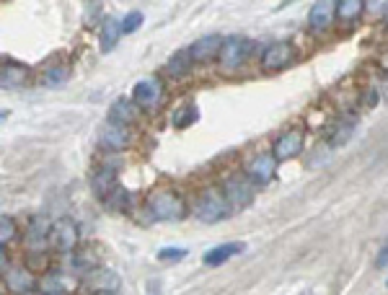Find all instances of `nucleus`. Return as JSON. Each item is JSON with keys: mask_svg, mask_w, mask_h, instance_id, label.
<instances>
[{"mask_svg": "<svg viewBox=\"0 0 388 295\" xmlns=\"http://www.w3.org/2000/svg\"><path fill=\"white\" fill-rule=\"evenodd\" d=\"M145 210L153 220H181L186 218V203L184 197L174 189H153L145 197Z\"/></svg>", "mask_w": 388, "mask_h": 295, "instance_id": "1", "label": "nucleus"}, {"mask_svg": "<svg viewBox=\"0 0 388 295\" xmlns=\"http://www.w3.org/2000/svg\"><path fill=\"white\" fill-rule=\"evenodd\" d=\"M197 117H200V114H197V107H184V109H179V114L174 117V127L184 130V127L192 125Z\"/></svg>", "mask_w": 388, "mask_h": 295, "instance_id": "26", "label": "nucleus"}, {"mask_svg": "<svg viewBox=\"0 0 388 295\" xmlns=\"http://www.w3.org/2000/svg\"><path fill=\"white\" fill-rule=\"evenodd\" d=\"M296 62V47L290 42H275L270 44L262 55V68L264 70H282Z\"/></svg>", "mask_w": 388, "mask_h": 295, "instance_id": "8", "label": "nucleus"}, {"mask_svg": "<svg viewBox=\"0 0 388 295\" xmlns=\"http://www.w3.org/2000/svg\"><path fill=\"white\" fill-rule=\"evenodd\" d=\"M6 285L18 295L32 293V287H34V272L29 270V267H11L6 272Z\"/></svg>", "mask_w": 388, "mask_h": 295, "instance_id": "16", "label": "nucleus"}, {"mask_svg": "<svg viewBox=\"0 0 388 295\" xmlns=\"http://www.w3.org/2000/svg\"><path fill=\"white\" fill-rule=\"evenodd\" d=\"M244 249H246V244H241V241H228V244H220V246H215V249H210V252L205 254V264H207V267L226 264L230 256H238V254L244 252Z\"/></svg>", "mask_w": 388, "mask_h": 295, "instance_id": "17", "label": "nucleus"}, {"mask_svg": "<svg viewBox=\"0 0 388 295\" xmlns=\"http://www.w3.org/2000/svg\"><path fill=\"white\" fill-rule=\"evenodd\" d=\"M70 78V65H55V68H47L42 76V83L44 85H60L65 83Z\"/></svg>", "mask_w": 388, "mask_h": 295, "instance_id": "23", "label": "nucleus"}, {"mask_svg": "<svg viewBox=\"0 0 388 295\" xmlns=\"http://www.w3.org/2000/svg\"><path fill=\"white\" fill-rule=\"evenodd\" d=\"M137 117H140V107H137L132 99H117V102L111 104V109H109L111 125L130 127Z\"/></svg>", "mask_w": 388, "mask_h": 295, "instance_id": "13", "label": "nucleus"}, {"mask_svg": "<svg viewBox=\"0 0 388 295\" xmlns=\"http://www.w3.org/2000/svg\"><path fill=\"white\" fill-rule=\"evenodd\" d=\"M143 18L145 16L140 13V11H130V13L122 18V32H125V34H132V32H137V29L143 26Z\"/></svg>", "mask_w": 388, "mask_h": 295, "instance_id": "25", "label": "nucleus"}, {"mask_svg": "<svg viewBox=\"0 0 388 295\" xmlns=\"http://www.w3.org/2000/svg\"><path fill=\"white\" fill-rule=\"evenodd\" d=\"M163 99H166V88H163V81L155 76H148L143 81H137L135 88H132V102L140 107V111H148V114L160 109Z\"/></svg>", "mask_w": 388, "mask_h": 295, "instance_id": "3", "label": "nucleus"}, {"mask_svg": "<svg viewBox=\"0 0 388 295\" xmlns=\"http://www.w3.org/2000/svg\"><path fill=\"white\" fill-rule=\"evenodd\" d=\"M85 282L93 287V293H117V287H119L117 272L104 270V267L93 270L91 275H88V280H85Z\"/></svg>", "mask_w": 388, "mask_h": 295, "instance_id": "19", "label": "nucleus"}, {"mask_svg": "<svg viewBox=\"0 0 388 295\" xmlns=\"http://www.w3.org/2000/svg\"><path fill=\"white\" fill-rule=\"evenodd\" d=\"M122 34H125V32H122V21H117V18H111V16L104 18L102 29H99V47H102V52L114 50Z\"/></svg>", "mask_w": 388, "mask_h": 295, "instance_id": "18", "label": "nucleus"}, {"mask_svg": "<svg viewBox=\"0 0 388 295\" xmlns=\"http://www.w3.org/2000/svg\"><path fill=\"white\" fill-rule=\"evenodd\" d=\"M375 264H378V267H388V238H386V244H383V249H380Z\"/></svg>", "mask_w": 388, "mask_h": 295, "instance_id": "28", "label": "nucleus"}, {"mask_svg": "<svg viewBox=\"0 0 388 295\" xmlns=\"http://www.w3.org/2000/svg\"><path fill=\"white\" fill-rule=\"evenodd\" d=\"M223 192H226V197H228V203L233 210H244L246 205L254 203V189L256 186L249 181V177H228L226 179V184L220 186Z\"/></svg>", "mask_w": 388, "mask_h": 295, "instance_id": "7", "label": "nucleus"}, {"mask_svg": "<svg viewBox=\"0 0 388 295\" xmlns=\"http://www.w3.org/2000/svg\"><path fill=\"white\" fill-rule=\"evenodd\" d=\"M39 287H42L44 295H68L78 287V280L70 277V275H65V272L52 270V272H47L42 280H39Z\"/></svg>", "mask_w": 388, "mask_h": 295, "instance_id": "11", "label": "nucleus"}, {"mask_svg": "<svg viewBox=\"0 0 388 295\" xmlns=\"http://www.w3.org/2000/svg\"><path fill=\"white\" fill-rule=\"evenodd\" d=\"M130 140H132V135H130V130L122 125H106L102 130V145L104 148H109V151H125L127 145H130Z\"/></svg>", "mask_w": 388, "mask_h": 295, "instance_id": "14", "label": "nucleus"}, {"mask_svg": "<svg viewBox=\"0 0 388 295\" xmlns=\"http://www.w3.org/2000/svg\"><path fill=\"white\" fill-rule=\"evenodd\" d=\"M78 226L70 218H57L50 226V249L60 254H70L78 246Z\"/></svg>", "mask_w": 388, "mask_h": 295, "instance_id": "6", "label": "nucleus"}, {"mask_svg": "<svg viewBox=\"0 0 388 295\" xmlns=\"http://www.w3.org/2000/svg\"><path fill=\"white\" fill-rule=\"evenodd\" d=\"M386 285H388V282H386Z\"/></svg>", "mask_w": 388, "mask_h": 295, "instance_id": "33", "label": "nucleus"}, {"mask_svg": "<svg viewBox=\"0 0 388 295\" xmlns=\"http://www.w3.org/2000/svg\"><path fill=\"white\" fill-rule=\"evenodd\" d=\"M365 3L363 0H342L337 8V16L342 18V21H354V18L363 13Z\"/></svg>", "mask_w": 388, "mask_h": 295, "instance_id": "22", "label": "nucleus"}, {"mask_svg": "<svg viewBox=\"0 0 388 295\" xmlns=\"http://www.w3.org/2000/svg\"><path fill=\"white\" fill-rule=\"evenodd\" d=\"M303 143H305V135L300 127H293V130H287L282 135L277 137V143H275V158L277 160H290L300 156L303 153Z\"/></svg>", "mask_w": 388, "mask_h": 295, "instance_id": "9", "label": "nucleus"}, {"mask_svg": "<svg viewBox=\"0 0 388 295\" xmlns=\"http://www.w3.org/2000/svg\"><path fill=\"white\" fill-rule=\"evenodd\" d=\"M277 163L279 160L275 158V153H256V156L249 158L244 174L254 186H267L277 174Z\"/></svg>", "mask_w": 388, "mask_h": 295, "instance_id": "5", "label": "nucleus"}, {"mask_svg": "<svg viewBox=\"0 0 388 295\" xmlns=\"http://www.w3.org/2000/svg\"><path fill=\"white\" fill-rule=\"evenodd\" d=\"M96 295H119V293H96Z\"/></svg>", "mask_w": 388, "mask_h": 295, "instance_id": "30", "label": "nucleus"}, {"mask_svg": "<svg viewBox=\"0 0 388 295\" xmlns=\"http://www.w3.org/2000/svg\"><path fill=\"white\" fill-rule=\"evenodd\" d=\"M117 174H114V171L111 169H102V171H96V174H93V192H96V197H99V200H104V203H106V200H109L111 194L117 192Z\"/></svg>", "mask_w": 388, "mask_h": 295, "instance_id": "20", "label": "nucleus"}, {"mask_svg": "<svg viewBox=\"0 0 388 295\" xmlns=\"http://www.w3.org/2000/svg\"><path fill=\"white\" fill-rule=\"evenodd\" d=\"M186 256V249H160L158 252V259L160 261H181Z\"/></svg>", "mask_w": 388, "mask_h": 295, "instance_id": "27", "label": "nucleus"}, {"mask_svg": "<svg viewBox=\"0 0 388 295\" xmlns=\"http://www.w3.org/2000/svg\"><path fill=\"white\" fill-rule=\"evenodd\" d=\"M380 68L388 73V52H386V55H380Z\"/></svg>", "mask_w": 388, "mask_h": 295, "instance_id": "29", "label": "nucleus"}, {"mask_svg": "<svg viewBox=\"0 0 388 295\" xmlns=\"http://www.w3.org/2000/svg\"><path fill=\"white\" fill-rule=\"evenodd\" d=\"M386 24H388V11H386Z\"/></svg>", "mask_w": 388, "mask_h": 295, "instance_id": "32", "label": "nucleus"}, {"mask_svg": "<svg viewBox=\"0 0 388 295\" xmlns=\"http://www.w3.org/2000/svg\"><path fill=\"white\" fill-rule=\"evenodd\" d=\"M230 203L226 192L218 189V186H207L200 197H197V205H194V218L202 220V223H218V220H226L230 215Z\"/></svg>", "mask_w": 388, "mask_h": 295, "instance_id": "2", "label": "nucleus"}, {"mask_svg": "<svg viewBox=\"0 0 388 295\" xmlns=\"http://www.w3.org/2000/svg\"><path fill=\"white\" fill-rule=\"evenodd\" d=\"M194 60H192V52L189 50H179L176 55H171L169 62H166V73L174 78H184L189 70H192Z\"/></svg>", "mask_w": 388, "mask_h": 295, "instance_id": "21", "label": "nucleus"}, {"mask_svg": "<svg viewBox=\"0 0 388 295\" xmlns=\"http://www.w3.org/2000/svg\"><path fill=\"white\" fill-rule=\"evenodd\" d=\"M24 295H42V293H24Z\"/></svg>", "mask_w": 388, "mask_h": 295, "instance_id": "31", "label": "nucleus"}, {"mask_svg": "<svg viewBox=\"0 0 388 295\" xmlns=\"http://www.w3.org/2000/svg\"><path fill=\"white\" fill-rule=\"evenodd\" d=\"M337 8L339 3H334V0H321V3H316L311 8V13H308V29L311 32H326L331 24H334V18H337Z\"/></svg>", "mask_w": 388, "mask_h": 295, "instance_id": "10", "label": "nucleus"}, {"mask_svg": "<svg viewBox=\"0 0 388 295\" xmlns=\"http://www.w3.org/2000/svg\"><path fill=\"white\" fill-rule=\"evenodd\" d=\"M13 236H16V223H13V218L11 215H0V246L8 249Z\"/></svg>", "mask_w": 388, "mask_h": 295, "instance_id": "24", "label": "nucleus"}, {"mask_svg": "<svg viewBox=\"0 0 388 295\" xmlns=\"http://www.w3.org/2000/svg\"><path fill=\"white\" fill-rule=\"evenodd\" d=\"M254 44L246 39V36H226V42H223V50H220V68L226 70V73H233L244 65L249 55H251Z\"/></svg>", "mask_w": 388, "mask_h": 295, "instance_id": "4", "label": "nucleus"}, {"mask_svg": "<svg viewBox=\"0 0 388 295\" xmlns=\"http://www.w3.org/2000/svg\"><path fill=\"white\" fill-rule=\"evenodd\" d=\"M29 83V68L21 62H6L0 70V85L3 88H24Z\"/></svg>", "mask_w": 388, "mask_h": 295, "instance_id": "15", "label": "nucleus"}, {"mask_svg": "<svg viewBox=\"0 0 388 295\" xmlns=\"http://www.w3.org/2000/svg\"><path fill=\"white\" fill-rule=\"evenodd\" d=\"M223 36L218 34H207L202 36V39H197V42L189 47V52H192V60L194 62H210V60L220 57V50H223Z\"/></svg>", "mask_w": 388, "mask_h": 295, "instance_id": "12", "label": "nucleus"}]
</instances>
